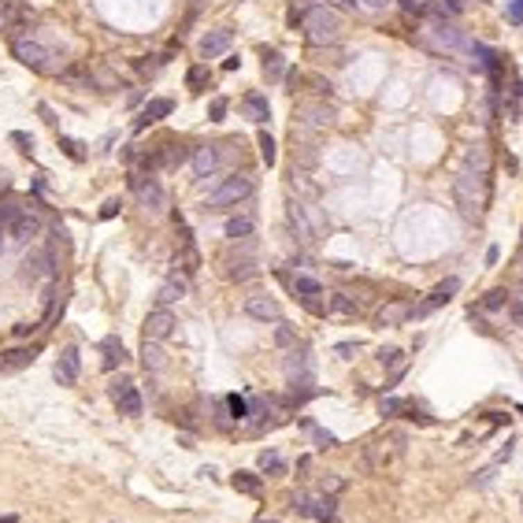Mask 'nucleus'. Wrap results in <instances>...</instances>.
Segmentation results:
<instances>
[{
  "instance_id": "f257e3e1",
  "label": "nucleus",
  "mask_w": 523,
  "mask_h": 523,
  "mask_svg": "<svg viewBox=\"0 0 523 523\" xmlns=\"http://www.w3.org/2000/svg\"><path fill=\"white\" fill-rule=\"evenodd\" d=\"M305 23V41L308 45H334L338 41V30H341V15L334 12V8H308V12L301 15Z\"/></svg>"
},
{
  "instance_id": "f03ea898",
  "label": "nucleus",
  "mask_w": 523,
  "mask_h": 523,
  "mask_svg": "<svg viewBox=\"0 0 523 523\" xmlns=\"http://www.w3.org/2000/svg\"><path fill=\"white\" fill-rule=\"evenodd\" d=\"M453 197L461 205V216L464 219H479V212L486 205V189H483V175H464L453 182Z\"/></svg>"
},
{
  "instance_id": "7ed1b4c3",
  "label": "nucleus",
  "mask_w": 523,
  "mask_h": 523,
  "mask_svg": "<svg viewBox=\"0 0 523 523\" xmlns=\"http://www.w3.org/2000/svg\"><path fill=\"white\" fill-rule=\"evenodd\" d=\"M249 194H252V178L249 175H230L227 182H219L208 194L205 208H230V205H238V200H245Z\"/></svg>"
},
{
  "instance_id": "20e7f679",
  "label": "nucleus",
  "mask_w": 523,
  "mask_h": 523,
  "mask_svg": "<svg viewBox=\"0 0 523 523\" xmlns=\"http://www.w3.org/2000/svg\"><path fill=\"white\" fill-rule=\"evenodd\" d=\"M12 52H15V60L26 63L30 71H41V74H52V71H56V63H49L52 52L41 49L34 37H15V41H12Z\"/></svg>"
},
{
  "instance_id": "39448f33",
  "label": "nucleus",
  "mask_w": 523,
  "mask_h": 523,
  "mask_svg": "<svg viewBox=\"0 0 523 523\" xmlns=\"http://www.w3.org/2000/svg\"><path fill=\"white\" fill-rule=\"evenodd\" d=\"M334 123V108L327 101H301L297 104V126L305 130H327Z\"/></svg>"
},
{
  "instance_id": "423d86ee",
  "label": "nucleus",
  "mask_w": 523,
  "mask_h": 523,
  "mask_svg": "<svg viewBox=\"0 0 523 523\" xmlns=\"http://www.w3.org/2000/svg\"><path fill=\"white\" fill-rule=\"evenodd\" d=\"M293 512L297 516H308V520H319V523H330L334 520V497H293Z\"/></svg>"
},
{
  "instance_id": "0eeeda50",
  "label": "nucleus",
  "mask_w": 523,
  "mask_h": 523,
  "mask_svg": "<svg viewBox=\"0 0 523 523\" xmlns=\"http://www.w3.org/2000/svg\"><path fill=\"white\" fill-rule=\"evenodd\" d=\"M175 327H178V319H175V312L171 308H153V312L145 316V338L148 341H164V338H171L175 334Z\"/></svg>"
},
{
  "instance_id": "6e6552de",
  "label": "nucleus",
  "mask_w": 523,
  "mask_h": 523,
  "mask_svg": "<svg viewBox=\"0 0 523 523\" xmlns=\"http://www.w3.org/2000/svg\"><path fill=\"white\" fill-rule=\"evenodd\" d=\"M134 189H137V200H142L145 208H153V212H164L167 208V194H164V186H160L153 175H148V178H134Z\"/></svg>"
},
{
  "instance_id": "1a4fd4ad",
  "label": "nucleus",
  "mask_w": 523,
  "mask_h": 523,
  "mask_svg": "<svg viewBox=\"0 0 523 523\" xmlns=\"http://www.w3.org/2000/svg\"><path fill=\"white\" fill-rule=\"evenodd\" d=\"M78 371H82V357H78L74 345H67L56 360V382L60 386H74V382H78Z\"/></svg>"
},
{
  "instance_id": "9d476101",
  "label": "nucleus",
  "mask_w": 523,
  "mask_h": 523,
  "mask_svg": "<svg viewBox=\"0 0 523 523\" xmlns=\"http://www.w3.org/2000/svg\"><path fill=\"white\" fill-rule=\"evenodd\" d=\"M52 271H56V256H52V249H41L34 256H26V264H23V279H52Z\"/></svg>"
},
{
  "instance_id": "9b49d317",
  "label": "nucleus",
  "mask_w": 523,
  "mask_h": 523,
  "mask_svg": "<svg viewBox=\"0 0 523 523\" xmlns=\"http://www.w3.org/2000/svg\"><path fill=\"white\" fill-rule=\"evenodd\" d=\"M230 41H234V34H230L227 26H219V30H208V34L200 37L197 49H200V56H205V60H216V56H223V52L230 49Z\"/></svg>"
},
{
  "instance_id": "f8f14e48",
  "label": "nucleus",
  "mask_w": 523,
  "mask_h": 523,
  "mask_svg": "<svg viewBox=\"0 0 523 523\" xmlns=\"http://www.w3.org/2000/svg\"><path fill=\"white\" fill-rule=\"evenodd\" d=\"M456 290H461V282H456V279H449V282H442V286H438V290H434L431 297H427V301H423L420 308H412V316H431V312H434V308H442V305H445V301H449V297H453Z\"/></svg>"
},
{
  "instance_id": "ddd939ff",
  "label": "nucleus",
  "mask_w": 523,
  "mask_h": 523,
  "mask_svg": "<svg viewBox=\"0 0 523 523\" xmlns=\"http://www.w3.org/2000/svg\"><path fill=\"white\" fill-rule=\"evenodd\" d=\"M175 112V104H171L167 97H153L145 104V112H142V119L134 123V130H145L148 123H160V119H167V115Z\"/></svg>"
},
{
  "instance_id": "4468645a",
  "label": "nucleus",
  "mask_w": 523,
  "mask_h": 523,
  "mask_svg": "<svg viewBox=\"0 0 523 523\" xmlns=\"http://www.w3.org/2000/svg\"><path fill=\"white\" fill-rule=\"evenodd\" d=\"M216 167H219V148H212V145L194 148V175L197 178H212Z\"/></svg>"
},
{
  "instance_id": "2eb2a0df",
  "label": "nucleus",
  "mask_w": 523,
  "mask_h": 523,
  "mask_svg": "<svg viewBox=\"0 0 523 523\" xmlns=\"http://www.w3.org/2000/svg\"><path fill=\"white\" fill-rule=\"evenodd\" d=\"M245 316H252V319H260V323H268V319H279V305L271 301V297H249L245 301Z\"/></svg>"
},
{
  "instance_id": "dca6fc26",
  "label": "nucleus",
  "mask_w": 523,
  "mask_h": 523,
  "mask_svg": "<svg viewBox=\"0 0 523 523\" xmlns=\"http://www.w3.org/2000/svg\"><path fill=\"white\" fill-rule=\"evenodd\" d=\"M37 230H41V219L34 216V212L23 208V212L15 216V223H12V241H30Z\"/></svg>"
},
{
  "instance_id": "f3484780",
  "label": "nucleus",
  "mask_w": 523,
  "mask_h": 523,
  "mask_svg": "<svg viewBox=\"0 0 523 523\" xmlns=\"http://www.w3.org/2000/svg\"><path fill=\"white\" fill-rule=\"evenodd\" d=\"M182 297H186V282L182 279H167L156 290V308H171L175 301H182Z\"/></svg>"
},
{
  "instance_id": "a211bd4d",
  "label": "nucleus",
  "mask_w": 523,
  "mask_h": 523,
  "mask_svg": "<svg viewBox=\"0 0 523 523\" xmlns=\"http://www.w3.org/2000/svg\"><path fill=\"white\" fill-rule=\"evenodd\" d=\"M30 364H34V349H8V353H0V371H19Z\"/></svg>"
},
{
  "instance_id": "6ab92c4d",
  "label": "nucleus",
  "mask_w": 523,
  "mask_h": 523,
  "mask_svg": "<svg viewBox=\"0 0 523 523\" xmlns=\"http://www.w3.org/2000/svg\"><path fill=\"white\" fill-rule=\"evenodd\" d=\"M252 230H256L252 216H230V219H227V238H230V241H249Z\"/></svg>"
},
{
  "instance_id": "aec40b11",
  "label": "nucleus",
  "mask_w": 523,
  "mask_h": 523,
  "mask_svg": "<svg viewBox=\"0 0 523 523\" xmlns=\"http://www.w3.org/2000/svg\"><path fill=\"white\" fill-rule=\"evenodd\" d=\"M393 453H397V445H393V449H386V442H375V445H368L364 461H368L371 472H379V468H386V464L393 461Z\"/></svg>"
},
{
  "instance_id": "412c9836",
  "label": "nucleus",
  "mask_w": 523,
  "mask_h": 523,
  "mask_svg": "<svg viewBox=\"0 0 523 523\" xmlns=\"http://www.w3.org/2000/svg\"><path fill=\"white\" fill-rule=\"evenodd\" d=\"M409 316H412V305L393 301V305H386V308L379 312V323H382V327H397V323H404Z\"/></svg>"
},
{
  "instance_id": "4be33fe9",
  "label": "nucleus",
  "mask_w": 523,
  "mask_h": 523,
  "mask_svg": "<svg viewBox=\"0 0 523 523\" xmlns=\"http://www.w3.org/2000/svg\"><path fill=\"white\" fill-rule=\"evenodd\" d=\"M115 401H119V412H123V415H142V409H145V401H142V393H137L134 382H130V386H126Z\"/></svg>"
},
{
  "instance_id": "5701e85b",
  "label": "nucleus",
  "mask_w": 523,
  "mask_h": 523,
  "mask_svg": "<svg viewBox=\"0 0 523 523\" xmlns=\"http://www.w3.org/2000/svg\"><path fill=\"white\" fill-rule=\"evenodd\" d=\"M142 364H145V371H164V353H160V341H148L145 338V345H142Z\"/></svg>"
},
{
  "instance_id": "b1692460",
  "label": "nucleus",
  "mask_w": 523,
  "mask_h": 523,
  "mask_svg": "<svg viewBox=\"0 0 523 523\" xmlns=\"http://www.w3.org/2000/svg\"><path fill=\"white\" fill-rule=\"evenodd\" d=\"M290 227L297 230V241H312V227L305 223V205H290Z\"/></svg>"
},
{
  "instance_id": "393cba45",
  "label": "nucleus",
  "mask_w": 523,
  "mask_h": 523,
  "mask_svg": "<svg viewBox=\"0 0 523 523\" xmlns=\"http://www.w3.org/2000/svg\"><path fill=\"white\" fill-rule=\"evenodd\" d=\"M245 112H249L252 123H268V115H271L268 101H264L260 93H249V97H245Z\"/></svg>"
},
{
  "instance_id": "a878e982",
  "label": "nucleus",
  "mask_w": 523,
  "mask_h": 523,
  "mask_svg": "<svg viewBox=\"0 0 523 523\" xmlns=\"http://www.w3.org/2000/svg\"><path fill=\"white\" fill-rule=\"evenodd\" d=\"M434 37H438L442 49H464V45H468L464 34H461L456 26H434Z\"/></svg>"
},
{
  "instance_id": "bb28decb",
  "label": "nucleus",
  "mask_w": 523,
  "mask_h": 523,
  "mask_svg": "<svg viewBox=\"0 0 523 523\" xmlns=\"http://www.w3.org/2000/svg\"><path fill=\"white\" fill-rule=\"evenodd\" d=\"M330 312H334V316H357L360 305L353 301V297H345V293H334V297H330Z\"/></svg>"
},
{
  "instance_id": "cd10ccee",
  "label": "nucleus",
  "mask_w": 523,
  "mask_h": 523,
  "mask_svg": "<svg viewBox=\"0 0 523 523\" xmlns=\"http://www.w3.org/2000/svg\"><path fill=\"white\" fill-rule=\"evenodd\" d=\"M461 0H434V4H427V12H434L438 19H453V15H461Z\"/></svg>"
},
{
  "instance_id": "c85d7f7f",
  "label": "nucleus",
  "mask_w": 523,
  "mask_h": 523,
  "mask_svg": "<svg viewBox=\"0 0 523 523\" xmlns=\"http://www.w3.org/2000/svg\"><path fill=\"white\" fill-rule=\"evenodd\" d=\"M104 353H108V357H104V368H115V364H123V360H126V349L119 345V341H115V338H108V341H104Z\"/></svg>"
},
{
  "instance_id": "c756f323",
  "label": "nucleus",
  "mask_w": 523,
  "mask_h": 523,
  "mask_svg": "<svg viewBox=\"0 0 523 523\" xmlns=\"http://www.w3.org/2000/svg\"><path fill=\"white\" fill-rule=\"evenodd\" d=\"M293 290L301 293V297H319V293H323V286H319L312 275H297V279H293Z\"/></svg>"
},
{
  "instance_id": "7c9ffc66",
  "label": "nucleus",
  "mask_w": 523,
  "mask_h": 523,
  "mask_svg": "<svg viewBox=\"0 0 523 523\" xmlns=\"http://www.w3.org/2000/svg\"><path fill=\"white\" fill-rule=\"evenodd\" d=\"M234 490H241V494H260V479L252 472H238L234 475Z\"/></svg>"
},
{
  "instance_id": "2f4dec72",
  "label": "nucleus",
  "mask_w": 523,
  "mask_h": 523,
  "mask_svg": "<svg viewBox=\"0 0 523 523\" xmlns=\"http://www.w3.org/2000/svg\"><path fill=\"white\" fill-rule=\"evenodd\" d=\"M282 71H286L282 56L279 52H268V60H264V74H268V78H282Z\"/></svg>"
},
{
  "instance_id": "473e14b6",
  "label": "nucleus",
  "mask_w": 523,
  "mask_h": 523,
  "mask_svg": "<svg viewBox=\"0 0 523 523\" xmlns=\"http://www.w3.org/2000/svg\"><path fill=\"white\" fill-rule=\"evenodd\" d=\"M205 82H208V71H205V67H189V74H186V85H189V89L200 93V85H205Z\"/></svg>"
},
{
  "instance_id": "72a5a7b5",
  "label": "nucleus",
  "mask_w": 523,
  "mask_h": 523,
  "mask_svg": "<svg viewBox=\"0 0 523 523\" xmlns=\"http://www.w3.org/2000/svg\"><path fill=\"white\" fill-rule=\"evenodd\" d=\"M260 156H264V164H275V142H271V134L268 130H260Z\"/></svg>"
},
{
  "instance_id": "f704fd0d",
  "label": "nucleus",
  "mask_w": 523,
  "mask_h": 523,
  "mask_svg": "<svg viewBox=\"0 0 523 523\" xmlns=\"http://www.w3.org/2000/svg\"><path fill=\"white\" fill-rule=\"evenodd\" d=\"M12 145H19V153H34V137H30L26 130H12Z\"/></svg>"
},
{
  "instance_id": "c9c22d12",
  "label": "nucleus",
  "mask_w": 523,
  "mask_h": 523,
  "mask_svg": "<svg viewBox=\"0 0 523 523\" xmlns=\"http://www.w3.org/2000/svg\"><path fill=\"white\" fill-rule=\"evenodd\" d=\"M505 19L512 26H523V0H508V8H505Z\"/></svg>"
},
{
  "instance_id": "e433bc0d",
  "label": "nucleus",
  "mask_w": 523,
  "mask_h": 523,
  "mask_svg": "<svg viewBox=\"0 0 523 523\" xmlns=\"http://www.w3.org/2000/svg\"><path fill=\"white\" fill-rule=\"evenodd\" d=\"M19 212H23V208H19L15 200H8V205H0V227H12Z\"/></svg>"
},
{
  "instance_id": "4c0bfd02",
  "label": "nucleus",
  "mask_w": 523,
  "mask_h": 523,
  "mask_svg": "<svg viewBox=\"0 0 523 523\" xmlns=\"http://www.w3.org/2000/svg\"><path fill=\"white\" fill-rule=\"evenodd\" d=\"M227 404H230L234 420H245V415H249V404H245V397H238V393H230V397H227Z\"/></svg>"
},
{
  "instance_id": "58836bf2",
  "label": "nucleus",
  "mask_w": 523,
  "mask_h": 523,
  "mask_svg": "<svg viewBox=\"0 0 523 523\" xmlns=\"http://www.w3.org/2000/svg\"><path fill=\"white\" fill-rule=\"evenodd\" d=\"M379 360H382V368H397L401 371V349H382Z\"/></svg>"
},
{
  "instance_id": "ea45409f",
  "label": "nucleus",
  "mask_w": 523,
  "mask_h": 523,
  "mask_svg": "<svg viewBox=\"0 0 523 523\" xmlns=\"http://www.w3.org/2000/svg\"><path fill=\"white\" fill-rule=\"evenodd\" d=\"M494 472H497V464H490V468H483V472H479V475L472 479V486H475V490H483V486H490V483H494Z\"/></svg>"
},
{
  "instance_id": "a19ab883",
  "label": "nucleus",
  "mask_w": 523,
  "mask_h": 523,
  "mask_svg": "<svg viewBox=\"0 0 523 523\" xmlns=\"http://www.w3.org/2000/svg\"><path fill=\"white\" fill-rule=\"evenodd\" d=\"M252 271H256V268H252V260H241V264H234V268H230L227 275H230V279H249Z\"/></svg>"
},
{
  "instance_id": "79ce46f5",
  "label": "nucleus",
  "mask_w": 523,
  "mask_h": 523,
  "mask_svg": "<svg viewBox=\"0 0 523 523\" xmlns=\"http://www.w3.org/2000/svg\"><path fill=\"white\" fill-rule=\"evenodd\" d=\"M60 145L67 148V156H71V160H82V156H85V153H82V145L74 142V137H60Z\"/></svg>"
},
{
  "instance_id": "37998d69",
  "label": "nucleus",
  "mask_w": 523,
  "mask_h": 523,
  "mask_svg": "<svg viewBox=\"0 0 523 523\" xmlns=\"http://www.w3.org/2000/svg\"><path fill=\"white\" fill-rule=\"evenodd\" d=\"M260 468H271V472H279V468H282L279 453H260Z\"/></svg>"
},
{
  "instance_id": "c03bdc74",
  "label": "nucleus",
  "mask_w": 523,
  "mask_h": 523,
  "mask_svg": "<svg viewBox=\"0 0 523 523\" xmlns=\"http://www.w3.org/2000/svg\"><path fill=\"white\" fill-rule=\"evenodd\" d=\"M357 349H360V345H357V341H341V345L334 349V353H338L341 360H353V353H357Z\"/></svg>"
},
{
  "instance_id": "a18cd8bd",
  "label": "nucleus",
  "mask_w": 523,
  "mask_h": 523,
  "mask_svg": "<svg viewBox=\"0 0 523 523\" xmlns=\"http://www.w3.org/2000/svg\"><path fill=\"white\" fill-rule=\"evenodd\" d=\"M208 115H212V119H223V115H227V101L216 97V101H212V108H208Z\"/></svg>"
},
{
  "instance_id": "49530a36",
  "label": "nucleus",
  "mask_w": 523,
  "mask_h": 523,
  "mask_svg": "<svg viewBox=\"0 0 523 523\" xmlns=\"http://www.w3.org/2000/svg\"><path fill=\"white\" fill-rule=\"evenodd\" d=\"M341 486H345V479H334V475H330V479H323V494H338Z\"/></svg>"
},
{
  "instance_id": "de8ad7c7",
  "label": "nucleus",
  "mask_w": 523,
  "mask_h": 523,
  "mask_svg": "<svg viewBox=\"0 0 523 523\" xmlns=\"http://www.w3.org/2000/svg\"><path fill=\"white\" fill-rule=\"evenodd\" d=\"M275 341H279V345H290V341H293V330H290V327L282 323L279 330H275Z\"/></svg>"
},
{
  "instance_id": "09e8293b",
  "label": "nucleus",
  "mask_w": 523,
  "mask_h": 523,
  "mask_svg": "<svg viewBox=\"0 0 523 523\" xmlns=\"http://www.w3.org/2000/svg\"><path fill=\"white\" fill-rule=\"evenodd\" d=\"M486 308H501V305H505V293H501V290H494V293H486V301H483Z\"/></svg>"
},
{
  "instance_id": "8fccbe9b",
  "label": "nucleus",
  "mask_w": 523,
  "mask_h": 523,
  "mask_svg": "<svg viewBox=\"0 0 523 523\" xmlns=\"http://www.w3.org/2000/svg\"><path fill=\"white\" fill-rule=\"evenodd\" d=\"M404 12H427V0H401Z\"/></svg>"
},
{
  "instance_id": "3c124183",
  "label": "nucleus",
  "mask_w": 523,
  "mask_h": 523,
  "mask_svg": "<svg viewBox=\"0 0 523 523\" xmlns=\"http://www.w3.org/2000/svg\"><path fill=\"white\" fill-rule=\"evenodd\" d=\"M308 82L316 85V93H319V97H327V93H330V82H323V78H319V74H312V78H308Z\"/></svg>"
},
{
  "instance_id": "603ef678",
  "label": "nucleus",
  "mask_w": 523,
  "mask_h": 523,
  "mask_svg": "<svg viewBox=\"0 0 523 523\" xmlns=\"http://www.w3.org/2000/svg\"><path fill=\"white\" fill-rule=\"evenodd\" d=\"M312 438H316L319 445H334V442H338L334 434H327V431H312Z\"/></svg>"
},
{
  "instance_id": "864d4df0",
  "label": "nucleus",
  "mask_w": 523,
  "mask_h": 523,
  "mask_svg": "<svg viewBox=\"0 0 523 523\" xmlns=\"http://www.w3.org/2000/svg\"><path fill=\"white\" fill-rule=\"evenodd\" d=\"M330 4H334L338 12H357V0H330Z\"/></svg>"
},
{
  "instance_id": "5fc2aeb1",
  "label": "nucleus",
  "mask_w": 523,
  "mask_h": 523,
  "mask_svg": "<svg viewBox=\"0 0 523 523\" xmlns=\"http://www.w3.org/2000/svg\"><path fill=\"white\" fill-rule=\"evenodd\" d=\"M119 208H123L119 200H108V205L101 208V216H104V219H112V216H115V212H119Z\"/></svg>"
},
{
  "instance_id": "6e6d98bb",
  "label": "nucleus",
  "mask_w": 523,
  "mask_h": 523,
  "mask_svg": "<svg viewBox=\"0 0 523 523\" xmlns=\"http://www.w3.org/2000/svg\"><path fill=\"white\" fill-rule=\"evenodd\" d=\"M238 63H241L238 56H230V60H223V71H238Z\"/></svg>"
},
{
  "instance_id": "4d7b16f0",
  "label": "nucleus",
  "mask_w": 523,
  "mask_h": 523,
  "mask_svg": "<svg viewBox=\"0 0 523 523\" xmlns=\"http://www.w3.org/2000/svg\"><path fill=\"white\" fill-rule=\"evenodd\" d=\"M397 409H401V401H393V397L382 401V412H397Z\"/></svg>"
},
{
  "instance_id": "13d9d810",
  "label": "nucleus",
  "mask_w": 523,
  "mask_h": 523,
  "mask_svg": "<svg viewBox=\"0 0 523 523\" xmlns=\"http://www.w3.org/2000/svg\"><path fill=\"white\" fill-rule=\"evenodd\" d=\"M4 245H8V241H4V227H0V252H4Z\"/></svg>"
},
{
  "instance_id": "bf43d9fd",
  "label": "nucleus",
  "mask_w": 523,
  "mask_h": 523,
  "mask_svg": "<svg viewBox=\"0 0 523 523\" xmlns=\"http://www.w3.org/2000/svg\"><path fill=\"white\" fill-rule=\"evenodd\" d=\"M256 523H275V520H256Z\"/></svg>"
}]
</instances>
